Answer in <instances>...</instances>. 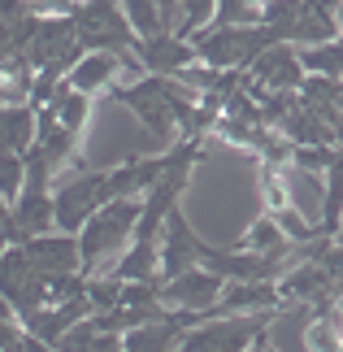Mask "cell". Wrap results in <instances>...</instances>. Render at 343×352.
<instances>
[{
  "instance_id": "obj_1",
  "label": "cell",
  "mask_w": 343,
  "mask_h": 352,
  "mask_svg": "<svg viewBox=\"0 0 343 352\" xmlns=\"http://www.w3.org/2000/svg\"><path fill=\"white\" fill-rule=\"evenodd\" d=\"M140 218H144V200H113V205H104V209L83 226V231H78V248H83V274H87V278L113 274V265L122 261V252L135 243Z\"/></svg>"
},
{
  "instance_id": "obj_2",
  "label": "cell",
  "mask_w": 343,
  "mask_h": 352,
  "mask_svg": "<svg viewBox=\"0 0 343 352\" xmlns=\"http://www.w3.org/2000/svg\"><path fill=\"white\" fill-rule=\"evenodd\" d=\"M52 200H57V231L61 235H78L104 205H113V183H109V170L78 166L70 174H61Z\"/></svg>"
},
{
  "instance_id": "obj_3",
  "label": "cell",
  "mask_w": 343,
  "mask_h": 352,
  "mask_svg": "<svg viewBox=\"0 0 343 352\" xmlns=\"http://www.w3.org/2000/svg\"><path fill=\"white\" fill-rule=\"evenodd\" d=\"M191 44H196V57L213 70H252V61L274 48V39L265 26H209Z\"/></svg>"
},
{
  "instance_id": "obj_4",
  "label": "cell",
  "mask_w": 343,
  "mask_h": 352,
  "mask_svg": "<svg viewBox=\"0 0 343 352\" xmlns=\"http://www.w3.org/2000/svg\"><path fill=\"white\" fill-rule=\"evenodd\" d=\"M70 18H74L78 39H83L87 52H118V57H126V52H135V44H140L135 26L126 22L122 0H83Z\"/></svg>"
},
{
  "instance_id": "obj_5",
  "label": "cell",
  "mask_w": 343,
  "mask_h": 352,
  "mask_svg": "<svg viewBox=\"0 0 343 352\" xmlns=\"http://www.w3.org/2000/svg\"><path fill=\"white\" fill-rule=\"evenodd\" d=\"M26 57H31V65H35L39 74L65 78L78 61L87 57L74 18H44V22H39V31H35V39H31V48H26Z\"/></svg>"
},
{
  "instance_id": "obj_6",
  "label": "cell",
  "mask_w": 343,
  "mask_h": 352,
  "mask_svg": "<svg viewBox=\"0 0 343 352\" xmlns=\"http://www.w3.org/2000/svg\"><path fill=\"white\" fill-rule=\"evenodd\" d=\"M269 314L252 318H209L196 331H187V340L178 344V352H248L261 335H269Z\"/></svg>"
},
{
  "instance_id": "obj_7",
  "label": "cell",
  "mask_w": 343,
  "mask_h": 352,
  "mask_svg": "<svg viewBox=\"0 0 343 352\" xmlns=\"http://www.w3.org/2000/svg\"><path fill=\"white\" fill-rule=\"evenodd\" d=\"M305 65H300V48L291 44H274L265 48L261 57L252 61V70H248V91L261 100V96H269V91H300L305 87Z\"/></svg>"
},
{
  "instance_id": "obj_8",
  "label": "cell",
  "mask_w": 343,
  "mask_h": 352,
  "mask_svg": "<svg viewBox=\"0 0 343 352\" xmlns=\"http://www.w3.org/2000/svg\"><path fill=\"white\" fill-rule=\"evenodd\" d=\"M226 292V278H217L213 270H187L166 283V305L170 309H187V314H213L217 300Z\"/></svg>"
},
{
  "instance_id": "obj_9",
  "label": "cell",
  "mask_w": 343,
  "mask_h": 352,
  "mask_svg": "<svg viewBox=\"0 0 343 352\" xmlns=\"http://www.w3.org/2000/svg\"><path fill=\"white\" fill-rule=\"evenodd\" d=\"M18 248L26 252V261H31L39 274H83V248H78V235L52 231V235L26 239V243H18Z\"/></svg>"
},
{
  "instance_id": "obj_10",
  "label": "cell",
  "mask_w": 343,
  "mask_h": 352,
  "mask_svg": "<svg viewBox=\"0 0 343 352\" xmlns=\"http://www.w3.org/2000/svg\"><path fill=\"white\" fill-rule=\"evenodd\" d=\"M135 57H140L144 74H161V78H178L187 65H196V44L183 35H153L135 44Z\"/></svg>"
},
{
  "instance_id": "obj_11",
  "label": "cell",
  "mask_w": 343,
  "mask_h": 352,
  "mask_svg": "<svg viewBox=\"0 0 343 352\" xmlns=\"http://www.w3.org/2000/svg\"><path fill=\"white\" fill-rule=\"evenodd\" d=\"M200 235L187 226L183 213H170V222H166V235H161V283H170L178 274H187V270H196L200 265Z\"/></svg>"
},
{
  "instance_id": "obj_12",
  "label": "cell",
  "mask_w": 343,
  "mask_h": 352,
  "mask_svg": "<svg viewBox=\"0 0 343 352\" xmlns=\"http://www.w3.org/2000/svg\"><path fill=\"white\" fill-rule=\"evenodd\" d=\"M39 70L31 65L26 52H0V109H18L35 100Z\"/></svg>"
},
{
  "instance_id": "obj_13",
  "label": "cell",
  "mask_w": 343,
  "mask_h": 352,
  "mask_svg": "<svg viewBox=\"0 0 343 352\" xmlns=\"http://www.w3.org/2000/svg\"><path fill=\"white\" fill-rule=\"evenodd\" d=\"M35 131H39V113H35V104L0 109V153H9V157H26V153L35 148Z\"/></svg>"
},
{
  "instance_id": "obj_14",
  "label": "cell",
  "mask_w": 343,
  "mask_h": 352,
  "mask_svg": "<svg viewBox=\"0 0 343 352\" xmlns=\"http://www.w3.org/2000/svg\"><path fill=\"white\" fill-rule=\"evenodd\" d=\"M44 109H48L52 118H57L65 131L83 135L87 118H91V96H83V91H74V87H70V83L61 78V83H57V91L48 96V104H44Z\"/></svg>"
},
{
  "instance_id": "obj_15",
  "label": "cell",
  "mask_w": 343,
  "mask_h": 352,
  "mask_svg": "<svg viewBox=\"0 0 343 352\" xmlns=\"http://www.w3.org/2000/svg\"><path fill=\"white\" fill-rule=\"evenodd\" d=\"M300 65L313 78H343V35L318 48H300Z\"/></svg>"
},
{
  "instance_id": "obj_16",
  "label": "cell",
  "mask_w": 343,
  "mask_h": 352,
  "mask_svg": "<svg viewBox=\"0 0 343 352\" xmlns=\"http://www.w3.org/2000/svg\"><path fill=\"white\" fill-rule=\"evenodd\" d=\"M122 9H126V22L135 26V35H140V39L174 35L170 26H166V13H161L157 0H122Z\"/></svg>"
},
{
  "instance_id": "obj_17",
  "label": "cell",
  "mask_w": 343,
  "mask_h": 352,
  "mask_svg": "<svg viewBox=\"0 0 343 352\" xmlns=\"http://www.w3.org/2000/svg\"><path fill=\"white\" fill-rule=\"evenodd\" d=\"M122 292H126V283L113 278V274L87 278V305H91V314H113V309L122 305Z\"/></svg>"
},
{
  "instance_id": "obj_18",
  "label": "cell",
  "mask_w": 343,
  "mask_h": 352,
  "mask_svg": "<svg viewBox=\"0 0 343 352\" xmlns=\"http://www.w3.org/2000/svg\"><path fill=\"white\" fill-rule=\"evenodd\" d=\"M22 187H26V157H9V153H0V196H5L9 205H18Z\"/></svg>"
},
{
  "instance_id": "obj_19",
  "label": "cell",
  "mask_w": 343,
  "mask_h": 352,
  "mask_svg": "<svg viewBox=\"0 0 343 352\" xmlns=\"http://www.w3.org/2000/svg\"><path fill=\"white\" fill-rule=\"evenodd\" d=\"M157 5H161V13H166V26L174 31V26H178V13H183V0H157Z\"/></svg>"
},
{
  "instance_id": "obj_20",
  "label": "cell",
  "mask_w": 343,
  "mask_h": 352,
  "mask_svg": "<svg viewBox=\"0 0 343 352\" xmlns=\"http://www.w3.org/2000/svg\"><path fill=\"white\" fill-rule=\"evenodd\" d=\"M9 222H13V205L0 196V231H9Z\"/></svg>"
},
{
  "instance_id": "obj_21",
  "label": "cell",
  "mask_w": 343,
  "mask_h": 352,
  "mask_svg": "<svg viewBox=\"0 0 343 352\" xmlns=\"http://www.w3.org/2000/svg\"><path fill=\"white\" fill-rule=\"evenodd\" d=\"M248 352H278V348H274V344H269V335H261V340H256V344H252Z\"/></svg>"
},
{
  "instance_id": "obj_22",
  "label": "cell",
  "mask_w": 343,
  "mask_h": 352,
  "mask_svg": "<svg viewBox=\"0 0 343 352\" xmlns=\"http://www.w3.org/2000/svg\"><path fill=\"white\" fill-rule=\"evenodd\" d=\"M322 5H326V9H339V5H343V0H322Z\"/></svg>"
},
{
  "instance_id": "obj_23",
  "label": "cell",
  "mask_w": 343,
  "mask_h": 352,
  "mask_svg": "<svg viewBox=\"0 0 343 352\" xmlns=\"http://www.w3.org/2000/svg\"><path fill=\"white\" fill-rule=\"evenodd\" d=\"M339 309H343V300H339Z\"/></svg>"
}]
</instances>
